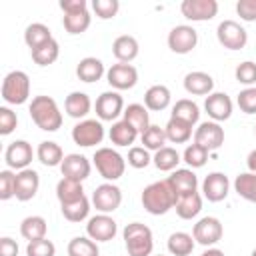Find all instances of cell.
<instances>
[{"instance_id": "obj_3", "label": "cell", "mask_w": 256, "mask_h": 256, "mask_svg": "<svg viewBox=\"0 0 256 256\" xmlns=\"http://www.w3.org/2000/svg\"><path fill=\"white\" fill-rule=\"evenodd\" d=\"M124 246L128 256H150L154 250V236L152 230L142 222H130L122 230Z\"/></svg>"}, {"instance_id": "obj_29", "label": "cell", "mask_w": 256, "mask_h": 256, "mask_svg": "<svg viewBox=\"0 0 256 256\" xmlns=\"http://www.w3.org/2000/svg\"><path fill=\"white\" fill-rule=\"evenodd\" d=\"M46 232H48V224L42 216H26L22 222H20V234L24 240L32 242V240H40V238H46Z\"/></svg>"}, {"instance_id": "obj_18", "label": "cell", "mask_w": 256, "mask_h": 256, "mask_svg": "<svg viewBox=\"0 0 256 256\" xmlns=\"http://www.w3.org/2000/svg\"><path fill=\"white\" fill-rule=\"evenodd\" d=\"M230 192V180L224 172H210L202 180V194L208 202H222Z\"/></svg>"}, {"instance_id": "obj_45", "label": "cell", "mask_w": 256, "mask_h": 256, "mask_svg": "<svg viewBox=\"0 0 256 256\" xmlns=\"http://www.w3.org/2000/svg\"><path fill=\"white\" fill-rule=\"evenodd\" d=\"M234 76H236V80L240 84H244V86L250 88L252 84H256V62H252V60L240 62L236 66V70H234Z\"/></svg>"}, {"instance_id": "obj_56", "label": "cell", "mask_w": 256, "mask_h": 256, "mask_svg": "<svg viewBox=\"0 0 256 256\" xmlns=\"http://www.w3.org/2000/svg\"><path fill=\"white\" fill-rule=\"evenodd\" d=\"M200 256H226V254H224L220 248H206Z\"/></svg>"}, {"instance_id": "obj_5", "label": "cell", "mask_w": 256, "mask_h": 256, "mask_svg": "<svg viewBox=\"0 0 256 256\" xmlns=\"http://www.w3.org/2000/svg\"><path fill=\"white\" fill-rule=\"evenodd\" d=\"M30 96V78L22 70H12L2 80V100L12 106H20Z\"/></svg>"}, {"instance_id": "obj_17", "label": "cell", "mask_w": 256, "mask_h": 256, "mask_svg": "<svg viewBox=\"0 0 256 256\" xmlns=\"http://www.w3.org/2000/svg\"><path fill=\"white\" fill-rule=\"evenodd\" d=\"M232 108H234V104H232V100H230V96L226 92H212L204 100L206 114L214 122H218V124L224 122V120H228L232 116Z\"/></svg>"}, {"instance_id": "obj_59", "label": "cell", "mask_w": 256, "mask_h": 256, "mask_svg": "<svg viewBox=\"0 0 256 256\" xmlns=\"http://www.w3.org/2000/svg\"><path fill=\"white\" fill-rule=\"evenodd\" d=\"M160 256H162V254H160Z\"/></svg>"}, {"instance_id": "obj_58", "label": "cell", "mask_w": 256, "mask_h": 256, "mask_svg": "<svg viewBox=\"0 0 256 256\" xmlns=\"http://www.w3.org/2000/svg\"><path fill=\"white\" fill-rule=\"evenodd\" d=\"M254 132H256V126H254Z\"/></svg>"}, {"instance_id": "obj_57", "label": "cell", "mask_w": 256, "mask_h": 256, "mask_svg": "<svg viewBox=\"0 0 256 256\" xmlns=\"http://www.w3.org/2000/svg\"><path fill=\"white\" fill-rule=\"evenodd\" d=\"M250 256H256V248H254V250H252V254H250Z\"/></svg>"}, {"instance_id": "obj_44", "label": "cell", "mask_w": 256, "mask_h": 256, "mask_svg": "<svg viewBox=\"0 0 256 256\" xmlns=\"http://www.w3.org/2000/svg\"><path fill=\"white\" fill-rule=\"evenodd\" d=\"M182 160L188 164V168H202L204 164H206V160H208V150L206 148H202L200 144H196V142H192V144H188L186 146V150H184V154H182Z\"/></svg>"}, {"instance_id": "obj_31", "label": "cell", "mask_w": 256, "mask_h": 256, "mask_svg": "<svg viewBox=\"0 0 256 256\" xmlns=\"http://www.w3.org/2000/svg\"><path fill=\"white\" fill-rule=\"evenodd\" d=\"M36 158H38L44 166L54 168V166H60V164H62L64 152H62L60 144H56V142H52V140H44V142H40L38 148H36Z\"/></svg>"}, {"instance_id": "obj_12", "label": "cell", "mask_w": 256, "mask_h": 256, "mask_svg": "<svg viewBox=\"0 0 256 256\" xmlns=\"http://www.w3.org/2000/svg\"><path fill=\"white\" fill-rule=\"evenodd\" d=\"M94 108H96V116L100 122H112L120 114H124V98L116 90H108L96 98Z\"/></svg>"}, {"instance_id": "obj_32", "label": "cell", "mask_w": 256, "mask_h": 256, "mask_svg": "<svg viewBox=\"0 0 256 256\" xmlns=\"http://www.w3.org/2000/svg\"><path fill=\"white\" fill-rule=\"evenodd\" d=\"M174 208H176L178 218H182V220H192V218H196V216L200 214V210H202V196H200L198 192L180 196Z\"/></svg>"}, {"instance_id": "obj_1", "label": "cell", "mask_w": 256, "mask_h": 256, "mask_svg": "<svg viewBox=\"0 0 256 256\" xmlns=\"http://www.w3.org/2000/svg\"><path fill=\"white\" fill-rule=\"evenodd\" d=\"M140 200H142V206L148 214L162 216V214H166L168 210H172L176 206L178 194L174 192V188L170 186V182L166 178V180H158V182L148 184L142 190Z\"/></svg>"}, {"instance_id": "obj_36", "label": "cell", "mask_w": 256, "mask_h": 256, "mask_svg": "<svg viewBox=\"0 0 256 256\" xmlns=\"http://www.w3.org/2000/svg\"><path fill=\"white\" fill-rule=\"evenodd\" d=\"M152 162H154V166H156L160 172H174L182 160H180V154H178L176 148L164 146V148H160L158 152H154Z\"/></svg>"}, {"instance_id": "obj_13", "label": "cell", "mask_w": 256, "mask_h": 256, "mask_svg": "<svg viewBox=\"0 0 256 256\" xmlns=\"http://www.w3.org/2000/svg\"><path fill=\"white\" fill-rule=\"evenodd\" d=\"M106 80L108 84L118 92V90H130L136 86L138 82V70L132 66V64H124V62H118V64H112L108 70H106Z\"/></svg>"}, {"instance_id": "obj_52", "label": "cell", "mask_w": 256, "mask_h": 256, "mask_svg": "<svg viewBox=\"0 0 256 256\" xmlns=\"http://www.w3.org/2000/svg\"><path fill=\"white\" fill-rule=\"evenodd\" d=\"M236 14L244 22H256V0H238Z\"/></svg>"}, {"instance_id": "obj_48", "label": "cell", "mask_w": 256, "mask_h": 256, "mask_svg": "<svg viewBox=\"0 0 256 256\" xmlns=\"http://www.w3.org/2000/svg\"><path fill=\"white\" fill-rule=\"evenodd\" d=\"M150 162H152L150 150H146L144 146H132V148L128 150V164H130L132 168L142 170V168H146Z\"/></svg>"}, {"instance_id": "obj_15", "label": "cell", "mask_w": 256, "mask_h": 256, "mask_svg": "<svg viewBox=\"0 0 256 256\" xmlns=\"http://www.w3.org/2000/svg\"><path fill=\"white\" fill-rule=\"evenodd\" d=\"M194 142L200 144L202 148H206L208 152L218 150L224 144V128L214 120H206L196 128Z\"/></svg>"}, {"instance_id": "obj_42", "label": "cell", "mask_w": 256, "mask_h": 256, "mask_svg": "<svg viewBox=\"0 0 256 256\" xmlns=\"http://www.w3.org/2000/svg\"><path fill=\"white\" fill-rule=\"evenodd\" d=\"M60 210H62V216H64L68 222H82V220L88 218V212H90V200H88L86 196H82V198L76 200V202L62 204Z\"/></svg>"}, {"instance_id": "obj_11", "label": "cell", "mask_w": 256, "mask_h": 256, "mask_svg": "<svg viewBox=\"0 0 256 256\" xmlns=\"http://www.w3.org/2000/svg\"><path fill=\"white\" fill-rule=\"evenodd\" d=\"M118 234V224L110 214H96L88 218L86 224V236L94 242H110Z\"/></svg>"}, {"instance_id": "obj_34", "label": "cell", "mask_w": 256, "mask_h": 256, "mask_svg": "<svg viewBox=\"0 0 256 256\" xmlns=\"http://www.w3.org/2000/svg\"><path fill=\"white\" fill-rule=\"evenodd\" d=\"M164 130H166L168 142H172V144H184L192 136V124H188V122H184L180 118H172V116L166 122Z\"/></svg>"}, {"instance_id": "obj_54", "label": "cell", "mask_w": 256, "mask_h": 256, "mask_svg": "<svg viewBox=\"0 0 256 256\" xmlns=\"http://www.w3.org/2000/svg\"><path fill=\"white\" fill-rule=\"evenodd\" d=\"M0 256H18V244L10 236L0 238Z\"/></svg>"}, {"instance_id": "obj_28", "label": "cell", "mask_w": 256, "mask_h": 256, "mask_svg": "<svg viewBox=\"0 0 256 256\" xmlns=\"http://www.w3.org/2000/svg\"><path fill=\"white\" fill-rule=\"evenodd\" d=\"M108 136H110V142L116 144V146H130V144L136 142V138H138L140 134H138V130H136L134 126H130L126 120H118V122L112 124Z\"/></svg>"}, {"instance_id": "obj_7", "label": "cell", "mask_w": 256, "mask_h": 256, "mask_svg": "<svg viewBox=\"0 0 256 256\" xmlns=\"http://www.w3.org/2000/svg\"><path fill=\"white\" fill-rule=\"evenodd\" d=\"M72 140H74V144H78L82 148H90V146L100 144L104 140V126H102V122L94 120V118L80 120L72 128Z\"/></svg>"}, {"instance_id": "obj_50", "label": "cell", "mask_w": 256, "mask_h": 256, "mask_svg": "<svg viewBox=\"0 0 256 256\" xmlns=\"http://www.w3.org/2000/svg\"><path fill=\"white\" fill-rule=\"evenodd\" d=\"M14 192H16V174L12 170H2L0 172V200L14 198Z\"/></svg>"}, {"instance_id": "obj_30", "label": "cell", "mask_w": 256, "mask_h": 256, "mask_svg": "<svg viewBox=\"0 0 256 256\" xmlns=\"http://www.w3.org/2000/svg\"><path fill=\"white\" fill-rule=\"evenodd\" d=\"M48 40H52V30H50L46 24H42V22H32V24L26 26V30H24V42H26V46H28L30 50L40 48V46L46 44Z\"/></svg>"}, {"instance_id": "obj_38", "label": "cell", "mask_w": 256, "mask_h": 256, "mask_svg": "<svg viewBox=\"0 0 256 256\" xmlns=\"http://www.w3.org/2000/svg\"><path fill=\"white\" fill-rule=\"evenodd\" d=\"M172 118H180V120H184V122H188V124L194 126L198 122V118H200V108H198V104L194 100L180 98L172 106Z\"/></svg>"}, {"instance_id": "obj_55", "label": "cell", "mask_w": 256, "mask_h": 256, "mask_svg": "<svg viewBox=\"0 0 256 256\" xmlns=\"http://www.w3.org/2000/svg\"><path fill=\"white\" fill-rule=\"evenodd\" d=\"M246 164H248V172H254L256 174V148L250 150V154L246 158Z\"/></svg>"}, {"instance_id": "obj_43", "label": "cell", "mask_w": 256, "mask_h": 256, "mask_svg": "<svg viewBox=\"0 0 256 256\" xmlns=\"http://www.w3.org/2000/svg\"><path fill=\"white\" fill-rule=\"evenodd\" d=\"M90 22H92V16L88 10L80 12V14H64L62 18V24H64V30L68 34H82L90 28Z\"/></svg>"}, {"instance_id": "obj_22", "label": "cell", "mask_w": 256, "mask_h": 256, "mask_svg": "<svg viewBox=\"0 0 256 256\" xmlns=\"http://www.w3.org/2000/svg\"><path fill=\"white\" fill-rule=\"evenodd\" d=\"M168 182L170 186L174 188V192L180 196H186V194H192V192H198V178L194 174L192 168H176L170 176H168Z\"/></svg>"}, {"instance_id": "obj_20", "label": "cell", "mask_w": 256, "mask_h": 256, "mask_svg": "<svg viewBox=\"0 0 256 256\" xmlns=\"http://www.w3.org/2000/svg\"><path fill=\"white\" fill-rule=\"evenodd\" d=\"M38 188H40V176L34 168H24V170L16 172V192H14L16 200H20V202L32 200L36 196Z\"/></svg>"}, {"instance_id": "obj_27", "label": "cell", "mask_w": 256, "mask_h": 256, "mask_svg": "<svg viewBox=\"0 0 256 256\" xmlns=\"http://www.w3.org/2000/svg\"><path fill=\"white\" fill-rule=\"evenodd\" d=\"M82 196H86L84 194V188H82V182L72 180V178L58 180V184H56V198H58L60 206L62 204H70V202H76Z\"/></svg>"}, {"instance_id": "obj_33", "label": "cell", "mask_w": 256, "mask_h": 256, "mask_svg": "<svg viewBox=\"0 0 256 256\" xmlns=\"http://www.w3.org/2000/svg\"><path fill=\"white\" fill-rule=\"evenodd\" d=\"M130 126H134L138 130V134H142L148 126H150V116H148V108L144 104H128L124 108V114H122Z\"/></svg>"}, {"instance_id": "obj_10", "label": "cell", "mask_w": 256, "mask_h": 256, "mask_svg": "<svg viewBox=\"0 0 256 256\" xmlns=\"http://www.w3.org/2000/svg\"><path fill=\"white\" fill-rule=\"evenodd\" d=\"M198 44V32L188 24H178L168 32V48L174 54H188Z\"/></svg>"}, {"instance_id": "obj_35", "label": "cell", "mask_w": 256, "mask_h": 256, "mask_svg": "<svg viewBox=\"0 0 256 256\" xmlns=\"http://www.w3.org/2000/svg\"><path fill=\"white\" fill-rule=\"evenodd\" d=\"M194 236L188 232H172L168 236V252L172 256H190L194 250Z\"/></svg>"}, {"instance_id": "obj_4", "label": "cell", "mask_w": 256, "mask_h": 256, "mask_svg": "<svg viewBox=\"0 0 256 256\" xmlns=\"http://www.w3.org/2000/svg\"><path fill=\"white\" fill-rule=\"evenodd\" d=\"M92 160H94V166H96L98 174H100L106 182H114V180H118V178L124 176L126 160H124V156H122L118 150L108 148V146L98 148V150L94 152V158H92Z\"/></svg>"}, {"instance_id": "obj_39", "label": "cell", "mask_w": 256, "mask_h": 256, "mask_svg": "<svg viewBox=\"0 0 256 256\" xmlns=\"http://www.w3.org/2000/svg\"><path fill=\"white\" fill-rule=\"evenodd\" d=\"M140 142L144 144L146 150H154V152H158V150L164 148L166 142H168V138H166V130L160 128L158 124H150V126L140 134Z\"/></svg>"}, {"instance_id": "obj_40", "label": "cell", "mask_w": 256, "mask_h": 256, "mask_svg": "<svg viewBox=\"0 0 256 256\" xmlns=\"http://www.w3.org/2000/svg\"><path fill=\"white\" fill-rule=\"evenodd\" d=\"M30 52H32V60H34L38 66H50V64H54V62L58 60V56H60V44L52 38V40H48L46 44H42L40 48L30 50Z\"/></svg>"}, {"instance_id": "obj_14", "label": "cell", "mask_w": 256, "mask_h": 256, "mask_svg": "<svg viewBox=\"0 0 256 256\" xmlns=\"http://www.w3.org/2000/svg\"><path fill=\"white\" fill-rule=\"evenodd\" d=\"M180 12L184 18L192 22H206L218 14V2L216 0H184L180 4Z\"/></svg>"}, {"instance_id": "obj_47", "label": "cell", "mask_w": 256, "mask_h": 256, "mask_svg": "<svg viewBox=\"0 0 256 256\" xmlns=\"http://www.w3.org/2000/svg\"><path fill=\"white\" fill-rule=\"evenodd\" d=\"M54 254H56V246L48 238L32 240L26 246V256H54Z\"/></svg>"}, {"instance_id": "obj_37", "label": "cell", "mask_w": 256, "mask_h": 256, "mask_svg": "<svg viewBox=\"0 0 256 256\" xmlns=\"http://www.w3.org/2000/svg\"><path fill=\"white\" fill-rule=\"evenodd\" d=\"M234 192L244 198L246 202L256 204V174L254 172H242L234 178Z\"/></svg>"}, {"instance_id": "obj_24", "label": "cell", "mask_w": 256, "mask_h": 256, "mask_svg": "<svg viewBox=\"0 0 256 256\" xmlns=\"http://www.w3.org/2000/svg\"><path fill=\"white\" fill-rule=\"evenodd\" d=\"M104 74H106L104 64H102V60L96 58V56H86V58H82V60L78 62V66H76V76H78L82 82H86V84L98 82Z\"/></svg>"}, {"instance_id": "obj_16", "label": "cell", "mask_w": 256, "mask_h": 256, "mask_svg": "<svg viewBox=\"0 0 256 256\" xmlns=\"http://www.w3.org/2000/svg\"><path fill=\"white\" fill-rule=\"evenodd\" d=\"M34 158V150H32V144L26 142V140H14L8 144L6 152H4V160L10 168L14 170H24L28 168V164L32 162Z\"/></svg>"}, {"instance_id": "obj_19", "label": "cell", "mask_w": 256, "mask_h": 256, "mask_svg": "<svg viewBox=\"0 0 256 256\" xmlns=\"http://www.w3.org/2000/svg\"><path fill=\"white\" fill-rule=\"evenodd\" d=\"M90 170H92V164L82 154H66L64 160H62V164H60L62 176L64 178L78 180V182H84L90 176Z\"/></svg>"}, {"instance_id": "obj_21", "label": "cell", "mask_w": 256, "mask_h": 256, "mask_svg": "<svg viewBox=\"0 0 256 256\" xmlns=\"http://www.w3.org/2000/svg\"><path fill=\"white\" fill-rule=\"evenodd\" d=\"M184 90L192 96H208L214 90V78L202 70L188 72L184 76Z\"/></svg>"}, {"instance_id": "obj_6", "label": "cell", "mask_w": 256, "mask_h": 256, "mask_svg": "<svg viewBox=\"0 0 256 256\" xmlns=\"http://www.w3.org/2000/svg\"><path fill=\"white\" fill-rule=\"evenodd\" d=\"M216 38L226 50H242L248 42V32L236 20H222L216 28Z\"/></svg>"}, {"instance_id": "obj_49", "label": "cell", "mask_w": 256, "mask_h": 256, "mask_svg": "<svg viewBox=\"0 0 256 256\" xmlns=\"http://www.w3.org/2000/svg\"><path fill=\"white\" fill-rule=\"evenodd\" d=\"M236 104L244 114H256V88L250 86V88L240 90V94L236 98Z\"/></svg>"}, {"instance_id": "obj_46", "label": "cell", "mask_w": 256, "mask_h": 256, "mask_svg": "<svg viewBox=\"0 0 256 256\" xmlns=\"http://www.w3.org/2000/svg\"><path fill=\"white\" fill-rule=\"evenodd\" d=\"M92 10L96 12V16L100 20H110L118 14L120 10V2L118 0H94L92 2Z\"/></svg>"}, {"instance_id": "obj_26", "label": "cell", "mask_w": 256, "mask_h": 256, "mask_svg": "<svg viewBox=\"0 0 256 256\" xmlns=\"http://www.w3.org/2000/svg\"><path fill=\"white\" fill-rule=\"evenodd\" d=\"M90 108H92L90 96H88L86 92H80V90L70 92V94L66 96V100H64V110H66V114H68L70 118H76V120L84 118V116L90 112Z\"/></svg>"}, {"instance_id": "obj_51", "label": "cell", "mask_w": 256, "mask_h": 256, "mask_svg": "<svg viewBox=\"0 0 256 256\" xmlns=\"http://www.w3.org/2000/svg\"><path fill=\"white\" fill-rule=\"evenodd\" d=\"M16 126H18L16 112H12V108H8V106H0V134L8 136L14 132Z\"/></svg>"}, {"instance_id": "obj_25", "label": "cell", "mask_w": 256, "mask_h": 256, "mask_svg": "<svg viewBox=\"0 0 256 256\" xmlns=\"http://www.w3.org/2000/svg\"><path fill=\"white\" fill-rule=\"evenodd\" d=\"M170 100H172V94H170V88L164 86V84H154L146 90L144 94V106L152 112H160V110H166L170 106Z\"/></svg>"}, {"instance_id": "obj_8", "label": "cell", "mask_w": 256, "mask_h": 256, "mask_svg": "<svg viewBox=\"0 0 256 256\" xmlns=\"http://www.w3.org/2000/svg\"><path fill=\"white\" fill-rule=\"evenodd\" d=\"M92 204L100 214H112L122 204V190L114 182H104L92 192Z\"/></svg>"}, {"instance_id": "obj_9", "label": "cell", "mask_w": 256, "mask_h": 256, "mask_svg": "<svg viewBox=\"0 0 256 256\" xmlns=\"http://www.w3.org/2000/svg\"><path fill=\"white\" fill-rule=\"evenodd\" d=\"M222 234H224V228H222V222L216 218V216H204L200 218L194 228H192V236L198 244L210 248L214 246L216 242L222 240Z\"/></svg>"}, {"instance_id": "obj_53", "label": "cell", "mask_w": 256, "mask_h": 256, "mask_svg": "<svg viewBox=\"0 0 256 256\" xmlns=\"http://www.w3.org/2000/svg\"><path fill=\"white\" fill-rule=\"evenodd\" d=\"M60 10L64 14H80L88 10L86 0H60Z\"/></svg>"}, {"instance_id": "obj_23", "label": "cell", "mask_w": 256, "mask_h": 256, "mask_svg": "<svg viewBox=\"0 0 256 256\" xmlns=\"http://www.w3.org/2000/svg\"><path fill=\"white\" fill-rule=\"evenodd\" d=\"M140 52V46H138V40L130 34H122L118 36L114 42H112V54L118 62H124V64H130Z\"/></svg>"}, {"instance_id": "obj_41", "label": "cell", "mask_w": 256, "mask_h": 256, "mask_svg": "<svg viewBox=\"0 0 256 256\" xmlns=\"http://www.w3.org/2000/svg\"><path fill=\"white\" fill-rule=\"evenodd\" d=\"M68 256H100L98 242L88 236H76L68 242Z\"/></svg>"}, {"instance_id": "obj_2", "label": "cell", "mask_w": 256, "mask_h": 256, "mask_svg": "<svg viewBox=\"0 0 256 256\" xmlns=\"http://www.w3.org/2000/svg\"><path fill=\"white\" fill-rule=\"evenodd\" d=\"M32 122L44 132H56L62 126V112L52 96H34L28 106Z\"/></svg>"}]
</instances>
